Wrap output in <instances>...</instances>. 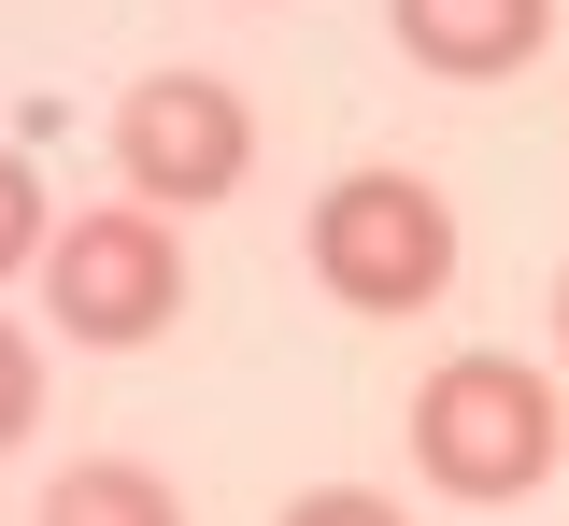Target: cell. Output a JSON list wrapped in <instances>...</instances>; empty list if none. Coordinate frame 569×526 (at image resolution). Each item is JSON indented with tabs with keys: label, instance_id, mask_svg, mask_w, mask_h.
Masks as SVG:
<instances>
[{
	"label": "cell",
	"instance_id": "obj_9",
	"mask_svg": "<svg viewBox=\"0 0 569 526\" xmlns=\"http://www.w3.org/2000/svg\"><path fill=\"white\" fill-rule=\"evenodd\" d=\"M284 526H413V513L370 498V484H313V498H284Z\"/></svg>",
	"mask_w": 569,
	"mask_h": 526
},
{
	"label": "cell",
	"instance_id": "obj_4",
	"mask_svg": "<svg viewBox=\"0 0 569 526\" xmlns=\"http://www.w3.org/2000/svg\"><path fill=\"white\" fill-rule=\"evenodd\" d=\"M257 171V114H242V85L213 72H142L114 100V185H129L142 214H200Z\"/></svg>",
	"mask_w": 569,
	"mask_h": 526
},
{
	"label": "cell",
	"instance_id": "obj_5",
	"mask_svg": "<svg viewBox=\"0 0 569 526\" xmlns=\"http://www.w3.org/2000/svg\"><path fill=\"white\" fill-rule=\"evenodd\" d=\"M385 29H399L413 72L498 85V72H527V58L556 43V0H385Z\"/></svg>",
	"mask_w": 569,
	"mask_h": 526
},
{
	"label": "cell",
	"instance_id": "obj_8",
	"mask_svg": "<svg viewBox=\"0 0 569 526\" xmlns=\"http://www.w3.org/2000/svg\"><path fill=\"white\" fill-rule=\"evenodd\" d=\"M29 413H43V356H29V327L0 313V455L29 442Z\"/></svg>",
	"mask_w": 569,
	"mask_h": 526
},
{
	"label": "cell",
	"instance_id": "obj_1",
	"mask_svg": "<svg viewBox=\"0 0 569 526\" xmlns=\"http://www.w3.org/2000/svg\"><path fill=\"white\" fill-rule=\"evenodd\" d=\"M569 455V413L556 384L527 371V356H441L413 384V469L441 498H470V513H512V498H541Z\"/></svg>",
	"mask_w": 569,
	"mask_h": 526
},
{
	"label": "cell",
	"instance_id": "obj_6",
	"mask_svg": "<svg viewBox=\"0 0 569 526\" xmlns=\"http://www.w3.org/2000/svg\"><path fill=\"white\" fill-rule=\"evenodd\" d=\"M29 526H186V498H171V469H142V455H86V469L43 484Z\"/></svg>",
	"mask_w": 569,
	"mask_h": 526
},
{
	"label": "cell",
	"instance_id": "obj_3",
	"mask_svg": "<svg viewBox=\"0 0 569 526\" xmlns=\"http://www.w3.org/2000/svg\"><path fill=\"white\" fill-rule=\"evenodd\" d=\"M43 313H58V342H86V356H142V342L186 313L171 214H142V200H100V214H71L58 242H43Z\"/></svg>",
	"mask_w": 569,
	"mask_h": 526
},
{
	"label": "cell",
	"instance_id": "obj_2",
	"mask_svg": "<svg viewBox=\"0 0 569 526\" xmlns=\"http://www.w3.org/2000/svg\"><path fill=\"white\" fill-rule=\"evenodd\" d=\"M313 285L342 313H427L456 285V200L427 171H342L313 200Z\"/></svg>",
	"mask_w": 569,
	"mask_h": 526
},
{
	"label": "cell",
	"instance_id": "obj_7",
	"mask_svg": "<svg viewBox=\"0 0 569 526\" xmlns=\"http://www.w3.org/2000/svg\"><path fill=\"white\" fill-rule=\"evenodd\" d=\"M43 242H58V214H43V185H29V156L0 143V285H14V271H43Z\"/></svg>",
	"mask_w": 569,
	"mask_h": 526
},
{
	"label": "cell",
	"instance_id": "obj_10",
	"mask_svg": "<svg viewBox=\"0 0 569 526\" xmlns=\"http://www.w3.org/2000/svg\"><path fill=\"white\" fill-rule=\"evenodd\" d=\"M556 356H569V271H556Z\"/></svg>",
	"mask_w": 569,
	"mask_h": 526
}]
</instances>
